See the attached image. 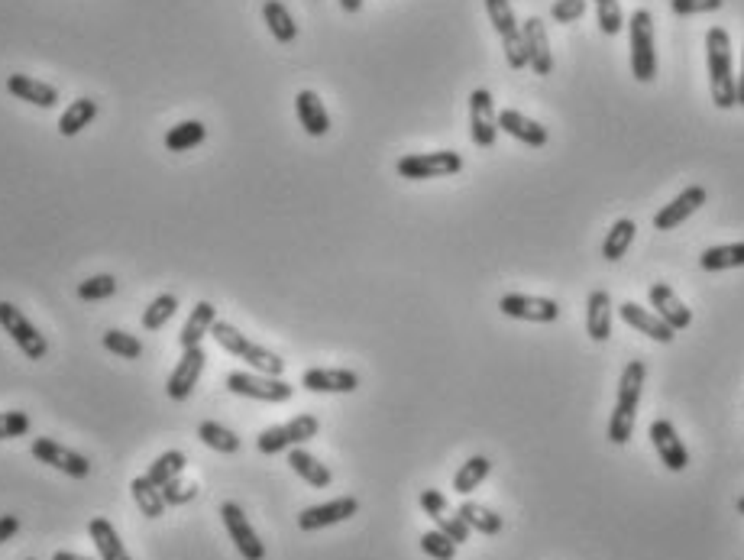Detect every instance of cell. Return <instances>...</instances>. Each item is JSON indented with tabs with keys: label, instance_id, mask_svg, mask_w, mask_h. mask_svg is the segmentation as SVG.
<instances>
[{
	"label": "cell",
	"instance_id": "1",
	"mask_svg": "<svg viewBox=\"0 0 744 560\" xmlns=\"http://www.w3.org/2000/svg\"><path fill=\"white\" fill-rule=\"evenodd\" d=\"M706 62H709V88L712 104L728 111L738 104L735 91V62H732V36L725 26H712L706 33Z\"/></svg>",
	"mask_w": 744,
	"mask_h": 560
},
{
	"label": "cell",
	"instance_id": "2",
	"mask_svg": "<svg viewBox=\"0 0 744 560\" xmlns=\"http://www.w3.org/2000/svg\"><path fill=\"white\" fill-rule=\"evenodd\" d=\"M644 382H647V366L641 360H631L622 370V379H618V405H615V412L609 418V441L612 444H628L631 441Z\"/></svg>",
	"mask_w": 744,
	"mask_h": 560
},
{
	"label": "cell",
	"instance_id": "3",
	"mask_svg": "<svg viewBox=\"0 0 744 560\" xmlns=\"http://www.w3.org/2000/svg\"><path fill=\"white\" fill-rule=\"evenodd\" d=\"M211 334H214V340H217V344L224 347L227 353H233V357H240V360L250 363V370H253V373H263V376H282V373H285V360L279 357V353H272V350H266V347L253 344V340L246 337V334H240L233 324H227V321H214Z\"/></svg>",
	"mask_w": 744,
	"mask_h": 560
},
{
	"label": "cell",
	"instance_id": "4",
	"mask_svg": "<svg viewBox=\"0 0 744 560\" xmlns=\"http://www.w3.org/2000/svg\"><path fill=\"white\" fill-rule=\"evenodd\" d=\"M631 33V75L641 85L657 78V49H654V17L647 10H635L628 20Z\"/></svg>",
	"mask_w": 744,
	"mask_h": 560
},
{
	"label": "cell",
	"instance_id": "5",
	"mask_svg": "<svg viewBox=\"0 0 744 560\" xmlns=\"http://www.w3.org/2000/svg\"><path fill=\"white\" fill-rule=\"evenodd\" d=\"M321 431V421L314 415H295L292 421H285V425H275V428H266L263 434L256 437V450L259 454H282V450H292V447H301L305 441H311V437H318Z\"/></svg>",
	"mask_w": 744,
	"mask_h": 560
},
{
	"label": "cell",
	"instance_id": "6",
	"mask_svg": "<svg viewBox=\"0 0 744 560\" xmlns=\"http://www.w3.org/2000/svg\"><path fill=\"white\" fill-rule=\"evenodd\" d=\"M395 172L411 182L444 179V175L463 172V156L453 153V149H440V153H411L395 162Z\"/></svg>",
	"mask_w": 744,
	"mask_h": 560
},
{
	"label": "cell",
	"instance_id": "7",
	"mask_svg": "<svg viewBox=\"0 0 744 560\" xmlns=\"http://www.w3.org/2000/svg\"><path fill=\"white\" fill-rule=\"evenodd\" d=\"M486 10H489V20L495 26V33L502 36V46H505V62L521 72V68H528V49H525V36H521V26L515 20V10L508 0H486Z\"/></svg>",
	"mask_w": 744,
	"mask_h": 560
},
{
	"label": "cell",
	"instance_id": "8",
	"mask_svg": "<svg viewBox=\"0 0 744 560\" xmlns=\"http://www.w3.org/2000/svg\"><path fill=\"white\" fill-rule=\"evenodd\" d=\"M227 389L233 395H243V399H256V402H288L295 395V386H288L282 376H263V373H230L227 376Z\"/></svg>",
	"mask_w": 744,
	"mask_h": 560
},
{
	"label": "cell",
	"instance_id": "9",
	"mask_svg": "<svg viewBox=\"0 0 744 560\" xmlns=\"http://www.w3.org/2000/svg\"><path fill=\"white\" fill-rule=\"evenodd\" d=\"M0 327H4L13 344L26 353V360H46V353H49L46 337L36 331V324L13 302H0Z\"/></svg>",
	"mask_w": 744,
	"mask_h": 560
},
{
	"label": "cell",
	"instance_id": "10",
	"mask_svg": "<svg viewBox=\"0 0 744 560\" xmlns=\"http://www.w3.org/2000/svg\"><path fill=\"white\" fill-rule=\"evenodd\" d=\"M30 450H33V457L39 463H46V467L72 476V480H88V476H91V460L75 454V450H68L59 441H52V437H36Z\"/></svg>",
	"mask_w": 744,
	"mask_h": 560
},
{
	"label": "cell",
	"instance_id": "11",
	"mask_svg": "<svg viewBox=\"0 0 744 560\" xmlns=\"http://www.w3.org/2000/svg\"><path fill=\"white\" fill-rule=\"evenodd\" d=\"M220 518H224L227 535H230L233 544H237V551H240L243 560H266V544L259 541V535L250 525V518L243 515V509L237 502L220 505Z\"/></svg>",
	"mask_w": 744,
	"mask_h": 560
},
{
	"label": "cell",
	"instance_id": "12",
	"mask_svg": "<svg viewBox=\"0 0 744 560\" xmlns=\"http://www.w3.org/2000/svg\"><path fill=\"white\" fill-rule=\"evenodd\" d=\"M499 311L505 318H515V321H534V324H550L560 318V305L554 298H541V295H502L499 298Z\"/></svg>",
	"mask_w": 744,
	"mask_h": 560
},
{
	"label": "cell",
	"instance_id": "13",
	"mask_svg": "<svg viewBox=\"0 0 744 560\" xmlns=\"http://www.w3.org/2000/svg\"><path fill=\"white\" fill-rule=\"evenodd\" d=\"M470 136L479 149H489L499 140V114H495V101L486 88H476L470 94Z\"/></svg>",
	"mask_w": 744,
	"mask_h": 560
},
{
	"label": "cell",
	"instance_id": "14",
	"mask_svg": "<svg viewBox=\"0 0 744 560\" xmlns=\"http://www.w3.org/2000/svg\"><path fill=\"white\" fill-rule=\"evenodd\" d=\"M204 363H208V353H204L201 347H188L182 350V360L175 363V370L169 376V382H165V392H169V399L175 402H185L191 392H195L198 379L204 373Z\"/></svg>",
	"mask_w": 744,
	"mask_h": 560
},
{
	"label": "cell",
	"instance_id": "15",
	"mask_svg": "<svg viewBox=\"0 0 744 560\" xmlns=\"http://www.w3.org/2000/svg\"><path fill=\"white\" fill-rule=\"evenodd\" d=\"M651 444H654L657 457H660V463H664L667 470L683 473L686 467H690V450H686L677 428H673L667 418H657L651 425Z\"/></svg>",
	"mask_w": 744,
	"mask_h": 560
},
{
	"label": "cell",
	"instance_id": "16",
	"mask_svg": "<svg viewBox=\"0 0 744 560\" xmlns=\"http://www.w3.org/2000/svg\"><path fill=\"white\" fill-rule=\"evenodd\" d=\"M356 512H360V502H356L353 496H340V499H334V502L311 505V509L301 512V515H298V528H301V531H321V528H330V525L347 522V518H353Z\"/></svg>",
	"mask_w": 744,
	"mask_h": 560
},
{
	"label": "cell",
	"instance_id": "17",
	"mask_svg": "<svg viewBox=\"0 0 744 560\" xmlns=\"http://www.w3.org/2000/svg\"><path fill=\"white\" fill-rule=\"evenodd\" d=\"M706 188L702 185H690V188H683L677 198H673L670 204H664L657 214H654V227L657 230H673V227H680L683 221H690V217L706 204Z\"/></svg>",
	"mask_w": 744,
	"mask_h": 560
},
{
	"label": "cell",
	"instance_id": "18",
	"mask_svg": "<svg viewBox=\"0 0 744 560\" xmlns=\"http://www.w3.org/2000/svg\"><path fill=\"white\" fill-rule=\"evenodd\" d=\"M521 36H525V49H528V65L534 68V75H550L554 72V56H550V39L544 30L541 17H528L521 23Z\"/></svg>",
	"mask_w": 744,
	"mask_h": 560
},
{
	"label": "cell",
	"instance_id": "19",
	"mask_svg": "<svg viewBox=\"0 0 744 560\" xmlns=\"http://www.w3.org/2000/svg\"><path fill=\"white\" fill-rule=\"evenodd\" d=\"M301 386L308 392H334V395H350L360 389V376L353 370H324V366H314L305 376H301Z\"/></svg>",
	"mask_w": 744,
	"mask_h": 560
},
{
	"label": "cell",
	"instance_id": "20",
	"mask_svg": "<svg viewBox=\"0 0 744 560\" xmlns=\"http://www.w3.org/2000/svg\"><path fill=\"white\" fill-rule=\"evenodd\" d=\"M651 305L657 308L654 314L664 324H670L673 331H686V327L693 324V311L686 308L677 295H673V289L670 285H664V282H657V285H651Z\"/></svg>",
	"mask_w": 744,
	"mask_h": 560
},
{
	"label": "cell",
	"instance_id": "21",
	"mask_svg": "<svg viewBox=\"0 0 744 560\" xmlns=\"http://www.w3.org/2000/svg\"><path fill=\"white\" fill-rule=\"evenodd\" d=\"M622 321L635 327V331L647 334L651 340H657V344H673V337H677V331H673L670 324H664L654 311L641 308L638 302H625L622 305Z\"/></svg>",
	"mask_w": 744,
	"mask_h": 560
},
{
	"label": "cell",
	"instance_id": "22",
	"mask_svg": "<svg viewBox=\"0 0 744 560\" xmlns=\"http://www.w3.org/2000/svg\"><path fill=\"white\" fill-rule=\"evenodd\" d=\"M499 133H508V136H515L518 143H525V146H544L547 143V127H541L537 120H531V117H525V114H518V111H512V107H505V111H499Z\"/></svg>",
	"mask_w": 744,
	"mask_h": 560
},
{
	"label": "cell",
	"instance_id": "23",
	"mask_svg": "<svg viewBox=\"0 0 744 560\" xmlns=\"http://www.w3.org/2000/svg\"><path fill=\"white\" fill-rule=\"evenodd\" d=\"M7 91L13 94L17 101H26L33 107H55L59 104V91L46 81H36L30 75H7Z\"/></svg>",
	"mask_w": 744,
	"mask_h": 560
},
{
	"label": "cell",
	"instance_id": "24",
	"mask_svg": "<svg viewBox=\"0 0 744 560\" xmlns=\"http://www.w3.org/2000/svg\"><path fill=\"white\" fill-rule=\"evenodd\" d=\"M586 334L596 344L612 337V298L605 289H596L586 302Z\"/></svg>",
	"mask_w": 744,
	"mask_h": 560
},
{
	"label": "cell",
	"instance_id": "25",
	"mask_svg": "<svg viewBox=\"0 0 744 560\" xmlns=\"http://www.w3.org/2000/svg\"><path fill=\"white\" fill-rule=\"evenodd\" d=\"M295 114H298L301 127H305L308 136H327V130H330V114H327L324 101H321L314 91H298V98H295Z\"/></svg>",
	"mask_w": 744,
	"mask_h": 560
},
{
	"label": "cell",
	"instance_id": "26",
	"mask_svg": "<svg viewBox=\"0 0 744 560\" xmlns=\"http://www.w3.org/2000/svg\"><path fill=\"white\" fill-rule=\"evenodd\" d=\"M288 467H292L311 489H327L330 483H334V473L327 470V463H321L318 457L308 454V450H301V447L288 450Z\"/></svg>",
	"mask_w": 744,
	"mask_h": 560
},
{
	"label": "cell",
	"instance_id": "27",
	"mask_svg": "<svg viewBox=\"0 0 744 560\" xmlns=\"http://www.w3.org/2000/svg\"><path fill=\"white\" fill-rule=\"evenodd\" d=\"M217 321V308L211 302H198L195 311L188 314V321L182 327V334H178V344H182V350L188 347H201V340L211 334V327Z\"/></svg>",
	"mask_w": 744,
	"mask_h": 560
},
{
	"label": "cell",
	"instance_id": "28",
	"mask_svg": "<svg viewBox=\"0 0 744 560\" xmlns=\"http://www.w3.org/2000/svg\"><path fill=\"white\" fill-rule=\"evenodd\" d=\"M88 535H91L94 548H98L101 560H133L127 554V548H123L117 528L110 525L107 518H91V522H88Z\"/></svg>",
	"mask_w": 744,
	"mask_h": 560
},
{
	"label": "cell",
	"instance_id": "29",
	"mask_svg": "<svg viewBox=\"0 0 744 560\" xmlns=\"http://www.w3.org/2000/svg\"><path fill=\"white\" fill-rule=\"evenodd\" d=\"M263 20L269 26V33L275 36V43H295L298 39V23L292 20V13H288V7L282 4V0H266L263 4Z\"/></svg>",
	"mask_w": 744,
	"mask_h": 560
},
{
	"label": "cell",
	"instance_id": "30",
	"mask_svg": "<svg viewBox=\"0 0 744 560\" xmlns=\"http://www.w3.org/2000/svg\"><path fill=\"white\" fill-rule=\"evenodd\" d=\"M744 266V243H722V247H709L699 256V269L722 272V269H741Z\"/></svg>",
	"mask_w": 744,
	"mask_h": 560
},
{
	"label": "cell",
	"instance_id": "31",
	"mask_svg": "<svg viewBox=\"0 0 744 560\" xmlns=\"http://www.w3.org/2000/svg\"><path fill=\"white\" fill-rule=\"evenodd\" d=\"M457 515H460L463 522L470 525L473 531H479V535H499V531L505 528L502 515H499V512H492V509H486V505H479V502H463L460 509H457Z\"/></svg>",
	"mask_w": 744,
	"mask_h": 560
},
{
	"label": "cell",
	"instance_id": "32",
	"mask_svg": "<svg viewBox=\"0 0 744 560\" xmlns=\"http://www.w3.org/2000/svg\"><path fill=\"white\" fill-rule=\"evenodd\" d=\"M94 117H98V101H94V98H78V101L68 104V111L59 117V133L62 136H75V133L85 130Z\"/></svg>",
	"mask_w": 744,
	"mask_h": 560
},
{
	"label": "cell",
	"instance_id": "33",
	"mask_svg": "<svg viewBox=\"0 0 744 560\" xmlns=\"http://www.w3.org/2000/svg\"><path fill=\"white\" fill-rule=\"evenodd\" d=\"M130 493H133V502L136 509H140L146 518H162L165 515V499H162V489H156L153 483L146 480V476H136V480L130 483Z\"/></svg>",
	"mask_w": 744,
	"mask_h": 560
},
{
	"label": "cell",
	"instance_id": "34",
	"mask_svg": "<svg viewBox=\"0 0 744 560\" xmlns=\"http://www.w3.org/2000/svg\"><path fill=\"white\" fill-rule=\"evenodd\" d=\"M188 467V457L182 454V450H165V454L153 463V467L146 470V480L153 483L156 489H162L165 483H172L175 476H182Z\"/></svg>",
	"mask_w": 744,
	"mask_h": 560
},
{
	"label": "cell",
	"instance_id": "35",
	"mask_svg": "<svg viewBox=\"0 0 744 560\" xmlns=\"http://www.w3.org/2000/svg\"><path fill=\"white\" fill-rule=\"evenodd\" d=\"M492 473V460L489 457H470L463 463V467L457 470V476H453V489H457L460 496H470L473 489H479V483L486 480V476Z\"/></svg>",
	"mask_w": 744,
	"mask_h": 560
},
{
	"label": "cell",
	"instance_id": "36",
	"mask_svg": "<svg viewBox=\"0 0 744 560\" xmlns=\"http://www.w3.org/2000/svg\"><path fill=\"white\" fill-rule=\"evenodd\" d=\"M204 136H208V127L201 120H182V124L165 133V149L169 153H185V149L204 143Z\"/></svg>",
	"mask_w": 744,
	"mask_h": 560
},
{
	"label": "cell",
	"instance_id": "37",
	"mask_svg": "<svg viewBox=\"0 0 744 560\" xmlns=\"http://www.w3.org/2000/svg\"><path fill=\"white\" fill-rule=\"evenodd\" d=\"M198 441L208 444L217 454H237L240 450V437L233 434L230 428H224L220 421H201L198 425Z\"/></svg>",
	"mask_w": 744,
	"mask_h": 560
},
{
	"label": "cell",
	"instance_id": "38",
	"mask_svg": "<svg viewBox=\"0 0 744 560\" xmlns=\"http://www.w3.org/2000/svg\"><path fill=\"white\" fill-rule=\"evenodd\" d=\"M635 221H628V217H622V221H615L612 230L605 234L602 240V256L609 259V263H615V259H622L631 247V240H635Z\"/></svg>",
	"mask_w": 744,
	"mask_h": 560
},
{
	"label": "cell",
	"instance_id": "39",
	"mask_svg": "<svg viewBox=\"0 0 744 560\" xmlns=\"http://www.w3.org/2000/svg\"><path fill=\"white\" fill-rule=\"evenodd\" d=\"M178 311V298L175 295H156L153 302H149V308L143 311V327L146 331H159V327H165Z\"/></svg>",
	"mask_w": 744,
	"mask_h": 560
},
{
	"label": "cell",
	"instance_id": "40",
	"mask_svg": "<svg viewBox=\"0 0 744 560\" xmlns=\"http://www.w3.org/2000/svg\"><path fill=\"white\" fill-rule=\"evenodd\" d=\"M104 350L114 353L120 360H140L143 357V340L127 331H107L104 334Z\"/></svg>",
	"mask_w": 744,
	"mask_h": 560
},
{
	"label": "cell",
	"instance_id": "41",
	"mask_svg": "<svg viewBox=\"0 0 744 560\" xmlns=\"http://www.w3.org/2000/svg\"><path fill=\"white\" fill-rule=\"evenodd\" d=\"M120 289V282L110 276V272H104V276H91L85 282H78V298L81 302H104V298H114Z\"/></svg>",
	"mask_w": 744,
	"mask_h": 560
},
{
	"label": "cell",
	"instance_id": "42",
	"mask_svg": "<svg viewBox=\"0 0 744 560\" xmlns=\"http://www.w3.org/2000/svg\"><path fill=\"white\" fill-rule=\"evenodd\" d=\"M457 548H460V544H453L440 528L424 531V535H421V551L427 557H434V560H453V557H457Z\"/></svg>",
	"mask_w": 744,
	"mask_h": 560
},
{
	"label": "cell",
	"instance_id": "43",
	"mask_svg": "<svg viewBox=\"0 0 744 560\" xmlns=\"http://www.w3.org/2000/svg\"><path fill=\"white\" fill-rule=\"evenodd\" d=\"M596 23L605 36H618L622 33V7L618 0H596Z\"/></svg>",
	"mask_w": 744,
	"mask_h": 560
},
{
	"label": "cell",
	"instance_id": "44",
	"mask_svg": "<svg viewBox=\"0 0 744 560\" xmlns=\"http://www.w3.org/2000/svg\"><path fill=\"white\" fill-rule=\"evenodd\" d=\"M198 496V483H185L182 476H175L172 483H165L162 486V499H165V505H188L191 499Z\"/></svg>",
	"mask_w": 744,
	"mask_h": 560
},
{
	"label": "cell",
	"instance_id": "45",
	"mask_svg": "<svg viewBox=\"0 0 744 560\" xmlns=\"http://www.w3.org/2000/svg\"><path fill=\"white\" fill-rule=\"evenodd\" d=\"M586 7H589L586 0H554V7H550V17H554L557 23H563V26H570V23L586 17Z\"/></svg>",
	"mask_w": 744,
	"mask_h": 560
},
{
	"label": "cell",
	"instance_id": "46",
	"mask_svg": "<svg viewBox=\"0 0 744 560\" xmlns=\"http://www.w3.org/2000/svg\"><path fill=\"white\" fill-rule=\"evenodd\" d=\"M30 431V415L26 412H0V441H13Z\"/></svg>",
	"mask_w": 744,
	"mask_h": 560
},
{
	"label": "cell",
	"instance_id": "47",
	"mask_svg": "<svg viewBox=\"0 0 744 560\" xmlns=\"http://www.w3.org/2000/svg\"><path fill=\"white\" fill-rule=\"evenodd\" d=\"M437 528L444 531V535H447L453 544H466V541H470V531H473L470 525L463 522L460 515H450V512L437 518Z\"/></svg>",
	"mask_w": 744,
	"mask_h": 560
},
{
	"label": "cell",
	"instance_id": "48",
	"mask_svg": "<svg viewBox=\"0 0 744 560\" xmlns=\"http://www.w3.org/2000/svg\"><path fill=\"white\" fill-rule=\"evenodd\" d=\"M725 0H670V10L677 17H693V13H715L722 10Z\"/></svg>",
	"mask_w": 744,
	"mask_h": 560
},
{
	"label": "cell",
	"instance_id": "49",
	"mask_svg": "<svg viewBox=\"0 0 744 560\" xmlns=\"http://www.w3.org/2000/svg\"><path fill=\"white\" fill-rule=\"evenodd\" d=\"M418 502H421L424 515H431L434 522H437L440 515H447V512H450V505H447V496L440 493V489H424V493L418 496Z\"/></svg>",
	"mask_w": 744,
	"mask_h": 560
},
{
	"label": "cell",
	"instance_id": "50",
	"mask_svg": "<svg viewBox=\"0 0 744 560\" xmlns=\"http://www.w3.org/2000/svg\"><path fill=\"white\" fill-rule=\"evenodd\" d=\"M20 531V518L17 515H0V544L10 541Z\"/></svg>",
	"mask_w": 744,
	"mask_h": 560
},
{
	"label": "cell",
	"instance_id": "51",
	"mask_svg": "<svg viewBox=\"0 0 744 560\" xmlns=\"http://www.w3.org/2000/svg\"><path fill=\"white\" fill-rule=\"evenodd\" d=\"M735 91H738V107H744V49H741V72L735 75Z\"/></svg>",
	"mask_w": 744,
	"mask_h": 560
},
{
	"label": "cell",
	"instance_id": "52",
	"mask_svg": "<svg viewBox=\"0 0 744 560\" xmlns=\"http://www.w3.org/2000/svg\"><path fill=\"white\" fill-rule=\"evenodd\" d=\"M340 7L347 13H360L363 10V0H340Z\"/></svg>",
	"mask_w": 744,
	"mask_h": 560
},
{
	"label": "cell",
	"instance_id": "53",
	"mask_svg": "<svg viewBox=\"0 0 744 560\" xmlns=\"http://www.w3.org/2000/svg\"><path fill=\"white\" fill-rule=\"evenodd\" d=\"M52 560H91V557H81V554H72V551H55Z\"/></svg>",
	"mask_w": 744,
	"mask_h": 560
},
{
	"label": "cell",
	"instance_id": "54",
	"mask_svg": "<svg viewBox=\"0 0 744 560\" xmlns=\"http://www.w3.org/2000/svg\"><path fill=\"white\" fill-rule=\"evenodd\" d=\"M738 515H744V496L738 499Z\"/></svg>",
	"mask_w": 744,
	"mask_h": 560
},
{
	"label": "cell",
	"instance_id": "55",
	"mask_svg": "<svg viewBox=\"0 0 744 560\" xmlns=\"http://www.w3.org/2000/svg\"><path fill=\"white\" fill-rule=\"evenodd\" d=\"M26 560H36V557H26Z\"/></svg>",
	"mask_w": 744,
	"mask_h": 560
}]
</instances>
